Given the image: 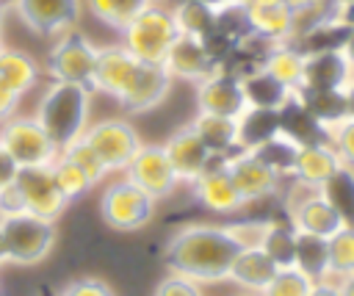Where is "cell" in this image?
Segmentation results:
<instances>
[{
	"label": "cell",
	"mask_w": 354,
	"mask_h": 296,
	"mask_svg": "<svg viewBox=\"0 0 354 296\" xmlns=\"http://www.w3.org/2000/svg\"><path fill=\"white\" fill-rule=\"evenodd\" d=\"M313 288V279L301 274L296 266L277 268L274 279L260 290V296H307Z\"/></svg>",
	"instance_id": "ab89813d"
},
{
	"label": "cell",
	"mask_w": 354,
	"mask_h": 296,
	"mask_svg": "<svg viewBox=\"0 0 354 296\" xmlns=\"http://www.w3.org/2000/svg\"><path fill=\"white\" fill-rule=\"evenodd\" d=\"M241 3H246V6H260V3H277V0H241Z\"/></svg>",
	"instance_id": "6f0895ef"
},
{
	"label": "cell",
	"mask_w": 354,
	"mask_h": 296,
	"mask_svg": "<svg viewBox=\"0 0 354 296\" xmlns=\"http://www.w3.org/2000/svg\"><path fill=\"white\" fill-rule=\"evenodd\" d=\"M243 243L230 232V227L191 224L183 227L163 249V266L171 274L188 277L199 285L227 279V271Z\"/></svg>",
	"instance_id": "6da1fadb"
},
{
	"label": "cell",
	"mask_w": 354,
	"mask_h": 296,
	"mask_svg": "<svg viewBox=\"0 0 354 296\" xmlns=\"http://www.w3.org/2000/svg\"><path fill=\"white\" fill-rule=\"evenodd\" d=\"M329 274H354V227H340L329 235Z\"/></svg>",
	"instance_id": "f35d334b"
},
{
	"label": "cell",
	"mask_w": 354,
	"mask_h": 296,
	"mask_svg": "<svg viewBox=\"0 0 354 296\" xmlns=\"http://www.w3.org/2000/svg\"><path fill=\"white\" fill-rule=\"evenodd\" d=\"M0 235L6 246V263L33 266L50 255L55 243V221L22 210L0 219Z\"/></svg>",
	"instance_id": "277c9868"
},
{
	"label": "cell",
	"mask_w": 354,
	"mask_h": 296,
	"mask_svg": "<svg viewBox=\"0 0 354 296\" xmlns=\"http://www.w3.org/2000/svg\"><path fill=\"white\" fill-rule=\"evenodd\" d=\"M124 177L130 183H136L141 191H147L155 202L171 196L174 188L180 185V180L163 152V144H141L136 149V155L130 158V163L124 166Z\"/></svg>",
	"instance_id": "30bf717a"
},
{
	"label": "cell",
	"mask_w": 354,
	"mask_h": 296,
	"mask_svg": "<svg viewBox=\"0 0 354 296\" xmlns=\"http://www.w3.org/2000/svg\"><path fill=\"white\" fill-rule=\"evenodd\" d=\"M191 127L213 158H230L232 152H238V124H235V119L199 111L194 116Z\"/></svg>",
	"instance_id": "603a6c76"
},
{
	"label": "cell",
	"mask_w": 354,
	"mask_h": 296,
	"mask_svg": "<svg viewBox=\"0 0 354 296\" xmlns=\"http://www.w3.org/2000/svg\"><path fill=\"white\" fill-rule=\"evenodd\" d=\"M307 296H340V290H337V285H329V282L318 279V282H313Z\"/></svg>",
	"instance_id": "f907efd6"
},
{
	"label": "cell",
	"mask_w": 354,
	"mask_h": 296,
	"mask_svg": "<svg viewBox=\"0 0 354 296\" xmlns=\"http://www.w3.org/2000/svg\"><path fill=\"white\" fill-rule=\"evenodd\" d=\"M91 89L83 83H64L53 80L39 105H36V122L44 127L50 141L58 147V152L83 136L88 127V111H91Z\"/></svg>",
	"instance_id": "7a4b0ae2"
},
{
	"label": "cell",
	"mask_w": 354,
	"mask_h": 296,
	"mask_svg": "<svg viewBox=\"0 0 354 296\" xmlns=\"http://www.w3.org/2000/svg\"><path fill=\"white\" fill-rule=\"evenodd\" d=\"M39 80V64L25 53L14 47L0 50V86L14 91L17 97H25Z\"/></svg>",
	"instance_id": "484cf974"
},
{
	"label": "cell",
	"mask_w": 354,
	"mask_h": 296,
	"mask_svg": "<svg viewBox=\"0 0 354 296\" xmlns=\"http://www.w3.org/2000/svg\"><path fill=\"white\" fill-rule=\"evenodd\" d=\"M119 33H122L119 44H124L144 64H163L169 47L180 36L171 8L160 6V3H149Z\"/></svg>",
	"instance_id": "3957f363"
},
{
	"label": "cell",
	"mask_w": 354,
	"mask_h": 296,
	"mask_svg": "<svg viewBox=\"0 0 354 296\" xmlns=\"http://www.w3.org/2000/svg\"><path fill=\"white\" fill-rule=\"evenodd\" d=\"M340 19H343L346 25H354V3L346 6V8H340Z\"/></svg>",
	"instance_id": "db71d44e"
},
{
	"label": "cell",
	"mask_w": 354,
	"mask_h": 296,
	"mask_svg": "<svg viewBox=\"0 0 354 296\" xmlns=\"http://www.w3.org/2000/svg\"><path fill=\"white\" fill-rule=\"evenodd\" d=\"M321 196L332 205V210L337 213L343 227H354V169L351 166H337L324 185L318 188Z\"/></svg>",
	"instance_id": "f546056e"
},
{
	"label": "cell",
	"mask_w": 354,
	"mask_h": 296,
	"mask_svg": "<svg viewBox=\"0 0 354 296\" xmlns=\"http://www.w3.org/2000/svg\"><path fill=\"white\" fill-rule=\"evenodd\" d=\"M86 144L97 152V158L102 160L105 172H124V166L130 163V158L136 155V149L141 147V138L136 133V127L124 119H102L94 122L83 130Z\"/></svg>",
	"instance_id": "ba28073f"
},
{
	"label": "cell",
	"mask_w": 354,
	"mask_h": 296,
	"mask_svg": "<svg viewBox=\"0 0 354 296\" xmlns=\"http://www.w3.org/2000/svg\"><path fill=\"white\" fill-rule=\"evenodd\" d=\"M343 94H346V105H348V116H354V72H351V77L346 80V86H343Z\"/></svg>",
	"instance_id": "816d5d0a"
},
{
	"label": "cell",
	"mask_w": 354,
	"mask_h": 296,
	"mask_svg": "<svg viewBox=\"0 0 354 296\" xmlns=\"http://www.w3.org/2000/svg\"><path fill=\"white\" fill-rule=\"evenodd\" d=\"M191 185H194L196 202L205 205V207L213 210V213L230 216V213H238V210L246 205L243 196H241V191L235 188L230 172H227L224 158H213L210 166H207Z\"/></svg>",
	"instance_id": "ac0fdd59"
},
{
	"label": "cell",
	"mask_w": 354,
	"mask_h": 296,
	"mask_svg": "<svg viewBox=\"0 0 354 296\" xmlns=\"http://www.w3.org/2000/svg\"><path fill=\"white\" fill-rule=\"evenodd\" d=\"M246 14H249L252 33L268 39L271 44L290 41V36H293V11L282 0L260 3V6H246Z\"/></svg>",
	"instance_id": "d4e9b609"
},
{
	"label": "cell",
	"mask_w": 354,
	"mask_h": 296,
	"mask_svg": "<svg viewBox=\"0 0 354 296\" xmlns=\"http://www.w3.org/2000/svg\"><path fill=\"white\" fill-rule=\"evenodd\" d=\"M163 66L171 77H180V80H191V83H199L205 80L210 72H216L221 66L218 55L213 53V47L202 39H194V36H185L180 33L174 39V44L169 47L166 58H163Z\"/></svg>",
	"instance_id": "9a60e30c"
},
{
	"label": "cell",
	"mask_w": 354,
	"mask_h": 296,
	"mask_svg": "<svg viewBox=\"0 0 354 296\" xmlns=\"http://www.w3.org/2000/svg\"><path fill=\"white\" fill-rule=\"evenodd\" d=\"M346 33H348V25L337 17V19H329V22H321L299 36L290 39V44L301 53V55H310V53H326V50H340L343 41H346Z\"/></svg>",
	"instance_id": "d6a6232c"
},
{
	"label": "cell",
	"mask_w": 354,
	"mask_h": 296,
	"mask_svg": "<svg viewBox=\"0 0 354 296\" xmlns=\"http://www.w3.org/2000/svg\"><path fill=\"white\" fill-rule=\"evenodd\" d=\"M335 3H337V6H340V8H346V6H351V3H354V0H335Z\"/></svg>",
	"instance_id": "94428289"
},
{
	"label": "cell",
	"mask_w": 354,
	"mask_h": 296,
	"mask_svg": "<svg viewBox=\"0 0 354 296\" xmlns=\"http://www.w3.org/2000/svg\"><path fill=\"white\" fill-rule=\"evenodd\" d=\"M224 163H227V172H230L232 183H235V188L241 191V196H243L246 205H249V202H257V199L274 196V194L279 191V185H282V177H279L274 169H268V166H266L257 155H252L249 149L232 152L230 158H224Z\"/></svg>",
	"instance_id": "5bb4252c"
},
{
	"label": "cell",
	"mask_w": 354,
	"mask_h": 296,
	"mask_svg": "<svg viewBox=\"0 0 354 296\" xmlns=\"http://www.w3.org/2000/svg\"><path fill=\"white\" fill-rule=\"evenodd\" d=\"M0 144L17 163V169L28 166H50L58 155V147L50 141L44 127L36 122V116H19L14 113L0 124Z\"/></svg>",
	"instance_id": "8992f818"
},
{
	"label": "cell",
	"mask_w": 354,
	"mask_h": 296,
	"mask_svg": "<svg viewBox=\"0 0 354 296\" xmlns=\"http://www.w3.org/2000/svg\"><path fill=\"white\" fill-rule=\"evenodd\" d=\"M138 69V58L124 47V44H108V47H97V61H94V72H91V91H100L105 97L119 100L127 89V83L133 80Z\"/></svg>",
	"instance_id": "2e32d148"
},
{
	"label": "cell",
	"mask_w": 354,
	"mask_h": 296,
	"mask_svg": "<svg viewBox=\"0 0 354 296\" xmlns=\"http://www.w3.org/2000/svg\"><path fill=\"white\" fill-rule=\"evenodd\" d=\"M17 163L11 160V155L3 149V144H0V191L6 188V185H11L14 183V177H17Z\"/></svg>",
	"instance_id": "c3c4849f"
},
{
	"label": "cell",
	"mask_w": 354,
	"mask_h": 296,
	"mask_svg": "<svg viewBox=\"0 0 354 296\" xmlns=\"http://www.w3.org/2000/svg\"><path fill=\"white\" fill-rule=\"evenodd\" d=\"M152 3H160V0H152Z\"/></svg>",
	"instance_id": "e7e4bbea"
},
{
	"label": "cell",
	"mask_w": 354,
	"mask_h": 296,
	"mask_svg": "<svg viewBox=\"0 0 354 296\" xmlns=\"http://www.w3.org/2000/svg\"><path fill=\"white\" fill-rule=\"evenodd\" d=\"M163 152H166V158H169V163H171L177 180H180V183H188V185H191V183L210 166V160H213V155H210L207 147L199 141V136L194 133L191 124L174 130V133L169 136V141L163 144Z\"/></svg>",
	"instance_id": "d6986e66"
},
{
	"label": "cell",
	"mask_w": 354,
	"mask_h": 296,
	"mask_svg": "<svg viewBox=\"0 0 354 296\" xmlns=\"http://www.w3.org/2000/svg\"><path fill=\"white\" fill-rule=\"evenodd\" d=\"M293 266L307 274L313 282L329 277V238L313 232H296Z\"/></svg>",
	"instance_id": "83f0119b"
},
{
	"label": "cell",
	"mask_w": 354,
	"mask_h": 296,
	"mask_svg": "<svg viewBox=\"0 0 354 296\" xmlns=\"http://www.w3.org/2000/svg\"><path fill=\"white\" fill-rule=\"evenodd\" d=\"M238 149H254L279 133V113L274 108H246L238 119Z\"/></svg>",
	"instance_id": "4316f807"
},
{
	"label": "cell",
	"mask_w": 354,
	"mask_h": 296,
	"mask_svg": "<svg viewBox=\"0 0 354 296\" xmlns=\"http://www.w3.org/2000/svg\"><path fill=\"white\" fill-rule=\"evenodd\" d=\"M340 55L346 58L348 69L354 72V25H348V33H346V41H343V47H340Z\"/></svg>",
	"instance_id": "681fc988"
},
{
	"label": "cell",
	"mask_w": 354,
	"mask_h": 296,
	"mask_svg": "<svg viewBox=\"0 0 354 296\" xmlns=\"http://www.w3.org/2000/svg\"><path fill=\"white\" fill-rule=\"evenodd\" d=\"M351 77V69L340 50H326V53H310L304 55L301 66V83L299 89L304 91H326V89H343L346 80ZM296 89V91H299Z\"/></svg>",
	"instance_id": "44dd1931"
},
{
	"label": "cell",
	"mask_w": 354,
	"mask_h": 296,
	"mask_svg": "<svg viewBox=\"0 0 354 296\" xmlns=\"http://www.w3.org/2000/svg\"><path fill=\"white\" fill-rule=\"evenodd\" d=\"M279 113V136H285L290 144L296 147H310V144H329V127L321 124L307 105L301 102V97L293 91L282 108H277Z\"/></svg>",
	"instance_id": "ffe728a7"
},
{
	"label": "cell",
	"mask_w": 354,
	"mask_h": 296,
	"mask_svg": "<svg viewBox=\"0 0 354 296\" xmlns=\"http://www.w3.org/2000/svg\"><path fill=\"white\" fill-rule=\"evenodd\" d=\"M340 296H354V274H346L340 277V285H337Z\"/></svg>",
	"instance_id": "f5cc1de1"
},
{
	"label": "cell",
	"mask_w": 354,
	"mask_h": 296,
	"mask_svg": "<svg viewBox=\"0 0 354 296\" xmlns=\"http://www.w3.org/2000/svg\"><path fill=\"white\" fill-rule=\"evenodd\" d=\"M290 11H296V8H301V6H307V3H313V0H282Z\"/></svg>",
	"instance_id": "11a10c76"
},
{
	"label": "cell",
	"mask_w": 354,
	"mask_h": 296,
	"mask_svg": "<svg viewBox=\"0 0 354 296\" xmlns=\"http://www.w3.org/2000/svg\"><path fill=\"white\" fill-rule=\"evenodd\" d=\"M152 0H86L88 11L94 19H100L102 25L122 30L138 11H144Z\"/></svg>",
	"instance_id": "8d00e7d4"
},
{
	"label": "cell",
	"mask_w": 354,
	"mask_h": 296,
	"mask_svg": "<svg viewBox=\"0 0 354 296\" xmlns=\"http://www.w3.org/2000/svg\"><path fill=\"white\" fill-rule=\"evenodd\" d=\"M19 100H22V97H17L14 91H8L6 86H0V124L17 113V108H19Z\"/></svg>",
	"instance_id": "7dc6e473"
},
{
	"label": "cell",
	"mask_w": 354,
	"mask_h": 296,
	"mask_svg": "<svg viewBox=\"0 0 354 296\" xmlns=\"http://www.w3.org/2000/svg\"><path fill=\"white\" fill-rule=\"evenodd\" d=\"M100 213H102V221L111 227V230H119V232H136L141 227H147L155 216V199L141 191L136 183H130L127 177L124 180H116L111 183L102 196H100Z\"/></svg>",
	"instance_id": "5b68a950"
},
{
	"label": "cell",
	"mask_w": 354,
	"mask_h": 296,
	"mask_svg": "<svg viewBox=\"0 0 354 296\" xmlns=\"http://www.w3.org/2000/svg\"><path fill=\"white\" fill-rule=\"evenodd\" d=\"M155 296H202V290H199V282L180 277V274H171L158 285Z\"/></svg>",
	"instance_id": "f6af8a7d"
},
{
	"label": "cell",
	"mask_w": 354,
	"mask_h": 296,
	"mask_svg": "<svg viewBox=\"0 0 354 296\" xmlns=\"http://www.w3.org/2000/svg\"><path fill=\"white\" fill-rule=\"evenodd\" d=\"M55 296H113L111 285L97 279V277H77L72 282H66Z\"/></svg>",
	"instance_id": "ee69618b"
},
{
	"label": "cell",
	"mask_w": 354,
	"mask_h": 296,
	"mask_svg": "<svg viewBox=\"0 0 354 296\" xmlns=\"http://www.w3.org/2000/svg\"><path fill=\"white\" fill-rule=\"evenodd\" d=\"M171 14H174L180 33L202 39V41H210L216 36V19H218L216 6L202 3V0H180L171 8Z\"/></svg>",
	"instance_id": "f1b7e54d"
},
{
	"label": "cell",
	"mask_w": 354,
	"mask_h": 296,
	"mask_svg": "<svg viewBox=\"0 0 354 296\" xmlns=\"http://www.w3.org/2000/svg\"><path fill=\"white\" fill-rule=\"evenodd\" d=\"M50 172H53V180H55V185H58V191L64 194L66 202H75V199L86 196L94 188V183L88 180V174L77 163H72L64 152L55 155V160L50 163Z\"/></svg>",
	"instance_id": "d590c367"
},
{
	"label": "cell",
	"mask_w": 354,
	"mask_h": 296,
	"mask_svg": "<svg viewBox=\"0 0 354 296\" xmlns=\"http://www.w3.org/2000/svg\"><path fill=\"white\" fill-rule=\"evenodd\" d=\"M301 97V102L307 105V111L326 127H332L335 122L348 116V105H346V94L343 89H326V91H296Z\"/></svg>",
	"instance_id": "e575fe53"
},
{
	"label": "cell",
	"mask_w": 354,
	"mask_h": 296,
	"mask_svg": "<svg viewBox=\"0 0 354 296\" xmlns=\"http://www.w3.org/2000/svg\"><path fill=\"white\" fill-rule=\"evenodd\" d=\"M257 246L274 260L277 268L293 266V246H296V230L290 221H266Z\"/></svg>",
	"instance_id": "836d02e7"
},
{
	"label": "cell",
	"mask_w": 354,
	"mask_h": 296,
	"mask_svg": "<svg viewBox=\"0 0 354 296\" xmlns=\"http://www.w3.org/2000/svg\"><path fill=\"white\" fill-rule=\"evenodd\" d=\"M0 296H3V282H0Z\"/></svg>",
	"instance_id": "6125c7cd"
},
{
	"label": "cell",
	"mask_w": 354,
	"mask_h": 296,
	"mask_svg": "<svg viewBox=\"0 0 354 296\" xmlns=\"http://www.w3.org/2000/svg\"><path fill=\"white\" fill-rule=\"evenodd\" d=\"M196 108L205 113H218V116H230L238 119L249 105L243 97V83L235 72L218 66L216 72H210L205 80L196 83Z\"/></svg>",
	"instance_id": "4fadbf2b"
},
{
	"label": "cell",
	"mask_w": 354,
	"mask_h": 296,
	"mask_svg": "<svg viewBox=\"0 0 354 296\" xmlns=\"http://www.w3.org/2000/svg\"><path fill=\"white\" fill-rule=\"evenodd\" d=\"M340 166V158L335 155V149L329 144H310V147H299L296 149V160H293V172L290 177L307 188H321L324 180Z\"/></svg>",
	"instance_id": "cb8c5ba5"
},
{
	"label": "cell",
	"mask_w": 354,
	"mask_h": 296,
	"mask_svg": "<svg viewBox=\"0 0 354 296\" xmlns=\"http://www.w3.org/2000/svg\"><path fill=\"white\" fill-rule=\"evenodd\" d=\"M290 180V194H288V221L296 232H313V235H335L343 224L337 219V213L332 210V205L321 196L318 188H307L301 183Z\"/></svg>",
	"instance_id": "9c48e42d"
},
{
	"label": "cell",
	"mask_w": 354,
	"mask_h": 296,
	"mask_svg": "<svg viewBox=\"0 0 354 296\" xmlns=\"http://www.w3.org/2000/svg\"><path fill=\"white\" fill-rule=\"evenodd\" d=\"M61 152H64L72 163H77V166L88 174V180H91L94 185L108 174V172H105V166H102V160H100V158H97V152L86 144V138H83V136H80V138H75L72 144H66Z\"/></svg>",
	"instance_id": "b9f144b4"
},
{
	"label": "cell",
	"mask_w": 354,
	"mask_h": 296,
	"mask_svg": "<svg viewBox=\"0 0 354 296\" xmlns=\"http://www.w3.org/2000/svg\"><path fill=\"white\" fill-rule=\"evenodd\" d=\"M243 83V97L246 105L252 108H282V102L293 94V89H288L285 83H279L274 75H268L266 69H254L249 75L241 77Z\"/></svg>",
	"instance_id": "4dcf8cb0"
},
{
	"label": "cell",
	"mask_w": 354,
	"mask_h": 296,
	"mask_svg": "<svg viewBox=\"0 0 354 296\" xmlns=\"http://www.w3.org/2000/svg\"><path fill=\"white\" fill-rule=\"evenodd\" d=\"M25 207H22V196H19V191H17V185L11 183V185H6L3 191H0V219L3 216H14V213H22Z\"/></svg>",
	"instance_id": "bcb514c9"
},
{
	"label": "cell",
	"mask_w": 354,
	"mask_h": 296,
	"mask_svg": "<svg viewBox=\"0 0 354 296\" xmlns=\"http://www.w3.org/2000/svg\"><path fill=\"white\" fill-rule=\"evenodd\" d=\"M274 274H277L274 260L254 243V246H243L235 255V260H232V266L227 271V279H232L235 285H241V288H246L252 293H260L274 279Z\"/></svg>",
	"instance_id": "7402d4cb"
},
{
	"label": "cell",
	"mask_w": 354,
	"mask_h": 296,
	"mask_svg": "<svg viewBox=\"0 0 354 296\" xmlns=\"http://www.w3.org/2000/svg\"><path fill=\"white\" fill-rule=\"evenodd\" d=\"M301 66H304V55L290 44V41H277L271 44V50L266 53V61L260 69H266L268 75H274L279 83H285L288 89H299L301 83Z\"/></svg>",
	"instance_id": "1f68e13d"
},
{
	"label": "cell",
	"mask_w": 354,
	"mask_h": 296,
	"mask_svg": "<svg viewBox=\"0 0 354 296\" xmlns=\"http://www.w3.org/2000/svg\"><path fill=\"white\" fill-rule=\"evenodd\" d=\"M246 296H257V293H246Z\"/></svg>",
	"instance_id": "be15d7a7"
},
{
	"label": "cell",
	"mask_w": 354,
	"mask_h": 296,
	"mask_svg": "<svg viewBox=\"0 0 354 296\" xmlns=\"http://www.w3.org/2000/svg\"><path fill=\"white\" fill-rule=\"evenodd\" d=\"M6 263V246H3V235H0V266Z\"/></svg>",
	"instance_id": "680465c9"
},
{
	"label": "cell",
	"mask_w": 354,
	"mask_h": 296,
	"mask_svg": "<svg viewBox=\"0 0 354 296\" xmlns=\"http://www.w3.org/2000/svg\"><path fill=\"white\" fill-rule=\"evenodd\" d=\"M202 3H210V6H224V3H230V0H202Z\"/></svg>",
	"instance_id": "91938a15"
},
{
	"label": "cell",
	"mask_w": 354,
	"mask_h": 296,
	"mask_svg": "<svg viewBox=\"0 0 354 296\" xmlns=\"http://www.w3.org/2000/svg\"><path fill=\"white\" fill-rule=\"evenodd\" d=\"M94 61H97V44H91L80 30L72 28V30L55 36V44L47 53V75L53 80L88 86Z\"/></svg>",
	"instance_id": "52a82bcc"
},
{
	"label": "cell",
	"mask_w": 354,
	"mask_h": 296,
	"mask_svg": "<svg viewBox=\"0 0 354 296\" xmlns=\"http://www.w3.org/2000/svg\"><path fill=\"white\" fill-rule=\"evenodd\" d=\"M296 144H290L285 136H274V138H268L266 144H260V147H254V149H249L252 155H257L268 169H274L282 180H288L290 177V172H293V160H296Z\"/></svg>",
	"instance_id": "74e56055"
},
{
	"label": "cell",
	"mask_w": 354,
	"mask_h": 296,
	"mask_svg": "<svg viewBox=\"0 0 354 296\" xmlns=\"http://www.w3.org/2000/svg\"><path fill=\"white\" fill-rule=\"evenodd\" d=\"M171 75L166 72L163 64H144L138 61V69L133 75V80L127 83L124 94L116 100L127 113H147L152 108H158L169 89H171Z\"/></svg>",
	"instance_id": "e0dca14e"
},
{
	"label": "cell",
	"mask_w": 354,
	"mask_h": 296,
	"mask_svg": "<svg viewBox=\"0 0 354 296\" xmlns=\"http://www.w3.org/2000/svg\"><path fill=\"white\" fill-rule=\"evenodd\" d=\"M36 296H55V290H53L50 285H39V290H36Z\"/></svg>",
	"instance_id": "9f6ffc18"
},
{
	"label": "cell",
	"mask_w": 354,
	"mask_h": 296,
	"mask_svg": "<svg viewBox=\"0 0 354 296\" xmlns=\"http://www.w3.org/2000/svg\"><path fill=\"white\" fill-rule=\"evenodd\" d=\"M329 147L335 149L343 166L354 169V116H346L329 127Z\"/></svg>",
	"instance_id": "7bdbcfd3"
},
{
	"label": "cell",
	"mask_w": 354,
	"mask_h": 296,
	"mask_svg": "<svg viewBox=\"0 0 354 296\" xmlns=\"http://www.w3.org/2000/svg\"><path fill=\"white\" fill-rule=\"evenodd\" d=\"M17 17L39 36L55 39L80 19V0H11Z\"/></svg>",
	"instance_id": "7c38bea8"
},
{
	"label": "cell",
	"mask_w": 354,
	"mask_h": 296,
	"mask_svg": "<svg viewBox=\"0 0 354 296\" xmlns=\"http://www.w3.org/2000/svg\"><path fill=\"white\" fill-rule=\"evenodd\" d=\"M337 17H340V6L335 0H313V3L293 11V36H299V33H304V30L321 25V22L337 19Z\"/></svg>",
	"instance_id": "60d3db41"
},
{
	"label": "cell",
	"mask_w": 354,
	"mask_h": 296,
	"mask_svg": "<svg viewBox=\"0 0 354 296\" xmlns=\"http://www.w3.org/2000/svg\"><path fill=\"white\" fill-rule=\"evenodd\" d=\"M14 185H17L19 196H22L25 213H33V216H41V219L55 221L64 213V207L69 205L64 199V194L58 191L50 166H28V169H19L17 177H14Z\"/></svg>",
	"instance_id": "8fae6325"
}]
</instances>
